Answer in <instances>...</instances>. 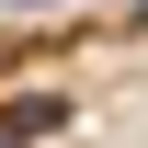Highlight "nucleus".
<instances>
[{
    "mask_svg": "<svg viewBox=\"0 0 148 148\" xmlns=\"http://www.w3.org/2000/svg\"><path fill=\"white\" fill-rule=\"evenodd\" d=\"M69 125V91H23V103H0V148H34Z\"/></svg>",
    "mask_w": 148,
    "mask_h": 148,
    "instance_id": "nucleus-1",
    "label": "nucleus"
},
{
    "mask_svg": "<svg viewBox=\"0 0 148 148\" xmlns=\"http://www.w3.org/2000/svg\"><path fill=\"white\" fill-rule=\"evenodd\" d=\"M12 23H34V12H91V0H0Z\"/></svg>",
    "mask_w": 148,
    "mask_h": 148,
    "instance_id": "nucleus-2",
    "label": "nucleus"
}]
</instances>
